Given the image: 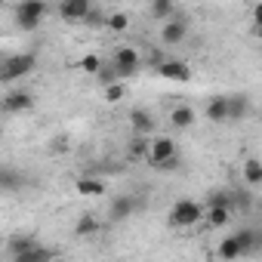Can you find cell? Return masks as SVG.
Returning <instances> with one entry per match:
<instances>
[{
	"mask_svg": "<svg viewBox=\"0 0 262 262\" xmlns=\"http://www.w3.org/2000/svg\"><path fill=\"white\" fill-rule=\"evenodd\" d=\"M47 13H50V4H47V0H16L13 22H16L19 31L31 34V31H37V28L43 25Z\"/></svg>",
	"mask_w": 262,
	"mask_h": 262,
	"instance_id": "1",
	"label": "cell"
},
{
	"mask_svg": "<svg viewBox=\"0 0 262 262\" xmlns=\"http://www.w3.org/2000/svg\"><path fill=\"white\" fill-rule=\"evenodd\" d=\"M37 68V53H13L0 62V83H16Z\"/></svg>",
	"mask_w": 262,
	"mask_h": 262,
	"instance_id": "2",
	"label": "cell"
},
{
	"mask_svg": "<svg viewBox=\"0 0 262 262\" xmlns=\"http://www.w3.org/2000/svg\"><path fill=\"white\" fill-rule=\"evenodd\" d=\"M204 219V204L191 201V198H182L170 207V225L173 228H191Z\"/></svg>",
	"mask_w": 262,
	"mask_h": 262,
	"instance_id": "3",
	"label": "cell"
},
{
	"mask_svg": "<svg viewBox=\"0 0 262 262\" xmlns=\"http://www.w3.org/2000/svg\"><path fill=\"white\" fill-rule=\"evenodd\" d=\"M111 68L117 71L120 80L133 77V74L142 68V53H139L136 47H120V50H114V56H111Z\"/></svg>",
	"mask_w": 262,
	"mask_h": 262,
	"instance_id": "4",
	"label": "cell"
},
{
	"mask_svg": "<svg viewBox=\"0 0 262 262\" xmlns=\"http://www.w3.org/2000/svg\"><path fill=\"white\" fill-rule=\"evenodd\" d=\"M185 37H188V22L185 19H176V13L170 19H164V25H161V43L164 47H179Z\"/></svg>",
	"mask_w": 262,
	"mask_h": 262,
	"instance_id": "5",
	"label": "cell"
},
{
	"mask_svg": "<svg viewBox=\"0 0 262 262\" xmlns=\"http://www.w3.org/2000/svg\"><path fill=\"white\" fill-rule=\"evenodd\" d=\"M173 155H179L176 151V142L170 139V136H161V139H148V155H145V161L158 170L167 158H173Z\"/></svg>",
	"mask_w": 262,
	"mask_h": 262,
	"instance_id": "6",
	"label": "cell"
},
{
	"mask_svg": "<svg viewBox=\"0 0 262 262\" xmlns=\"http://www.w3.org/2000/svg\"><path fill=\"white\" fill-rule=\"evenodd\" d=\"M155 71H158V77L173 80V83H188L191 80V68L185 62H179V59H164V62H158Z\"/></svg>",
	"mask_w": 262,
	"mask_h": 262,
	"instance_id": "7",
	"label": "cell"
},
{
	"mask_svg": "<svg viewBox=\"0 0 262 262\" xmlns=\"http://www.w3.org/2000/svg\"><path fill=\"white\" fill-rule=\"evenodd\" d=\"M0 108H4L7 114H25V111L34 108V96L25 93V90H10L4 96V102H0Z\"/></svg>",
	"mask_w": 262,
	"mask_h": 262,
	"instance_id": "8",
	"label": "cell"
},
{
	"mask_svg": "<svg viewBox=\"0 0 262 262\" xmlns=\"http://www.w3.org/2000/svg\"><path fill=\"white\" fill-rule=\"evenodd\" d=\"M139 210V201L133 198V194H117L114 201H111V207H108V219L111 222H123V219H129Z\"/></svg>",
	"mask_w": 262,
	"mask_h": 262,
	"instance_id": "9",
	"label": "cell"
},
{
	"mask_svg": "<svg viewBox=\"0 0 262 262\" xmlns=\"http://www.w3.org/2000/svg\"><path fill=\"white\" fill-rule=\"evenodd\" d=\"M90 7H93V0H59V16L62 22H83Z\"/></svg>",
	"mask_w": 262,
	"mask_h": 262,
	"instance_id": "10",
	"label": "cell"
},
{
	"mask_svg": "<svg viewBox=\"0 0 262 262\" xmlns=\"http://www.w3.org/2000/svg\"><path fill=\"white\" fill-rule=\"evenodd\" d=\"M129 126H133V133H139V136H151L155 133V114L148 108H133L129 111Z\"/></svg>",
	"mask_w": 262,
	"mask_h": 262,
	"instance_id": "11",
	"label": "cell"
},
{
	"mask_svg": "<svg viewBox=\"0 0 262 262\" xmlns=\"http://www.w3.org/2000/svg\"><path fill=\"white\" fill-rule=\"evenodd\" d=\"M234 237H237V244H241V253H244V256H253V253H259V250H262V231H256V228H237V231H234Z\"/></svg>",
	"mask_w": 262,
	"mask_h": 262,
	"instance_id": "12",
	"label": "cell"
},
{
	"mask_svg": "<svg viewBox=\"0 0 262 262\" xmlns=\"http://www.w3.org/2000/svg\"><path fill=\"white\" fill-rule=\"evenodd\" d=\"M225 105H228V120H244V117H250V111H253L250 96H244V93L225 96Z\"/></svg>",
	"mask_w": 262,
	"mask_h": 262,
	"instance_id": "13",
	"label": "cell"
},
{
	"mask_svg": "<svg viewBox=\"0 0 262 262\" xmlns=\"http://www.w3.org/2000/svg\"><path fill=\"white\" fill-rule=\"evenodd\" d=\"M194 120H198V111H194L188 102H182V105H176V108L170 111V123H173L176 129H188Z\"/></svg>",
	"mask_w": 262,
	"mask_h": 262,
	"instance_id": "14",
	"label": "cell"
},
{
	"mask_svg": "<svg viewBox=\"0 0 262 262\" xmlns=\"http://www.w3.org/2000/svg\"><path fill=\"white\" fill-rule=\"evenodd\" d=\"M74 188H77L80 198H102V194H105V182H102L99 176H80V179L74 182Z\"/></svg>",
	"mask_w": 262,
	"mask_h": 262,
	"instance_id": "15",
	"label": "cell"
},
{
	"mask_svg": "<svg viewBox=\"0 0 262 262\" xmlns=\"http://www.w3.org/2000/svg\"><path fill=\"white\" fill-rule=\"evenodd\" d=\"M201 222H207L210 228H225L231 222V210L228 207H204V219Z\"/></svg>",
	"mask_w": 262,
	"mask_h": 262,
	"instance_id": "16",
	"label": "cell"
},
{
	"mask_svg": "<svg viewBox=\"0 0 262 262\" xmlns=\"http://www.w3.org/2000/svg\"><path fill=\"white\" fill-rule=\"evenodd\" d=\"M99 231V219L96 213H80L77 222H74V237H93Z\"/></svg>",
	"mask_w": 262,
	"mask_h": 262,
	"instance_id": "17",
	"label": "cell"
},
{
	"mask_svg": "<svg viewBox=\"0 0 262 262\" xmlns=\"http://www.w3.org/2000/svg\"><path fill=\"white\" fill-rule=\"evenodd\" d=\"M216 256H219V259H225V262H234V259H241L244 253H241V244H237V237H234V234L222 237V241H219V247H216Z\"/></svg>",
	"mask_w": 262,
	"mask_h": 262,
	"instance_id": "18",
	"label": "cell"
},
{
	"mask_svg": "<svg viewBox=\"0 0 262 262\" xmlns=\"http://www.w3.org/2000/svg\"><path fill=\"white\" fill-rule=\"evenodd\" d=\"M231 213H250L253 210V194L250 188H231Z\"/></svg>",
	"mask_w": 262,
	"mask_h": 262,
	"instance_id": "19",
	"label": "cell"
},
{
	"mask_svg": "<svg viewBox=\"0 0 262 262\" xmlns=\"http://www.w3.org/2000/svg\"><path fill=\"white\" fill-rule=\"evenodd\" d=\"M204 114H207L213 123H222V120H228V105H225V96H216V99H210V102H207V108H204Z\"/></svg>",
	"mask_w": 262,
	"mask_h": 262,
	"instance_id": "20",
	"label": "cell"
},
{
	"mask_svg": "<svg viewBox=\"0 0 262 262\" xmlns=\"http://www.w3.org/2000/svg\"><path fill=\"white\" fill-rule=\"evenodd\" d=\"M50 259H56V250H47L40 244H34L31 250H25V253L16 256V262H50Z\"/></svg>",
	"mask_w": 262,
	"mask_h": 262,
	"instance_id": "21",
	"label": "cell"
},
{
	"mask_svg": "<svg viewBox=\"0 0 262 262\" xmlns=\"http://www.w3.org/2000/svg\"><path fill=\"white\" fill-rule=\"evenodd\" d=\"M244 182H247L250 188H259V185H262V164H259L256 158H247V161H244Z\"/></svg>",
	"mask_w": 262,
	"mask_h": 262,
	"instance_id": "22",
	"label": "cell"
},
{
	"mask_svg": "<svg viewBox=\"0 0 262 262\" xmlns=\"http://www.w3.org/2000/svg\"><path fill=\"white\" fill-rule=\"evenodd\" d=\"M126 155H129V161H145V155H148V136H139V133H133V139H129V148H126Z\"/></svg>",
	"mask_w": 262,
	"mask_h": 262,
	"instance_id": "23",
	"label": "cell"
},
{
	"mask_svg": "<svg viewBox=\"0 0 262 262\" xmlns=\"http://www.w3.org/2000/svg\"><path fill=\"white\" fill-rule=\"evenodd\" d=\"M34 244H37V241H34L31 234H13V237L7 241V250H10V256L16 259L19 253H25V250H31Z\"/></svg>",
	"mask_w": 262,
	"mask_h": 262,
	"instance_id": "24",
	"label": "cell"
},
{
	"mask_svg": "<svg viewBox=\"0 0 262 262\" xmlns=\"http://www.w3.org/2000/svg\"><path fill=\"white\" fill-rule=\"evenodd\" d=\"M176 13V0H151V19L164 22Z\"/></svg>",
	"mask_w": 262,
	"mask_h": 262,
	"instance_id": "25",
	"label": "cell"
},
{
	"mask_svg": "<svg viewBox=\"0 0 262 262\" xmlns=\"http://www.w3.org/2000/svg\"><path fill=\"white\" fill-rule=\"evenodd\" d=\"M105 28L114 31V34H123L129 28V16L126 13H114V16H105Z\"/></svg>",
	"mask_w": 262,
	"mask_h": 262,
	"instance_id": "26",
	"label": "cell"
},
{
	"mask_svg": "<svg viewBox=\"0 0 262 262\" xmlns=\"http://www.w3.org/2000/svg\"><path fill=\"white\" fill-rule=\"evenodd\" d=\"M102 65H105V62H102L96 53H86V56H80V62H77V68H80L83 74H93V77L99 74V68H102Z\"/></svg>",
	"mask_w": 262,
	"mask_h": 262,
	"instance_id": "27",
	"label": "cell"
},
{
	"mask_svg": "<svg viewBox=\"0 0 262 262\" xmlns=\"http://www.w3.org/2000/svg\"><path fill=\"white\" fill-rule=\"evenodd\" d=\"M102 96H105V102H111V105H114V102H120V99L126 96L123 80H111V83H105V93H102Z\"/></svg>",
	"mask_w": 262,
	"mask_h": 262,
	"instance_id": "28",
	"label": "cell"
},
{
	"mask_svg": "<svg viewBox=\"0 0 262 262\" xmlns=\"http://www.w3.org/2000/svg\"><path fill=\"white\" fill-rule=\"evenodd\" d=\"M207 207H228V210H231V194H228L225 188H216V191H210Z\"/></svg>",
	"mask_w": 262,
	"mask_h": 262,
	"instance_id": "29",
	"label": "cell"
},
{
	"mask_svg": "<svg viewBox=\"0 0 262 262\" xmlns=\"http://www.w3.org/2000/svg\"><path fill=\"white\" fill-rule=\"evenodd\" d=\"M22 179H19V173H13V170H0V188H16Z\"/></svg>",
	"mask_w": 262,
	"mask_h": 262,
	"instance_id": "30",
	"label": "cell"
},
{
	"mask_svg": "<svg viewBox=\"0 0 262 262\" xmlns=\"http://www.w3.org/2000/svg\"><path fill=\"white\" fill-rule=\"evenodd\" d=\"M83 25H93V28H96V25H105V13L96 10V7H90V13L83 16Z\"/></svg>",
	"mask_w": 262,
	"mask_h": 262,
	"instance_id": "31",
	"label": "cell"
},
{
	"mask_svg": "<svg viewBox=\"0 0 262 262\" xmlns=\"http://www.w3.org/2000/svg\"><path fill=\"white\" fill-rule=\"evenodd\" d=\"M53 151H68V139L65 136H56L53 139Z\"/></svg>",
	"mask_w": 262,
	"mask_h": 262,
	"instance_id": "32",
	"label": "cell"
},
{
	"mask_svg": "<svg viewBox=\"0 0 262 262\" xmlns=\"http://www.w3.org/2000/svg\"><path fill=\"white\" fill-rule=\"evenodd\" d=\"M4 4H16V0H4Z\"/></svg>",
	"mask_w": 262,
	"mask_h": 262,
	"instance_id": "33",
	"label": "cell"
}]
</instances>
